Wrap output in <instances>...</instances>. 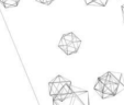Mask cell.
<instances>
[{
  "label": "cell",
  "instance_id": "cell-1",
  "mask_svg": "<svg viewBox=\"0 0 124 105\" xmlns=\"http://www.w3.org/2000/svg\"><path fill=\"white\" fill-rule=\"evenodd\" d=\"M71 92L77 96L82 103V105H89V93L85 90L76 89L75 86H71Z\"/></svg>",
  "mask_w": 124,
  "mask_h": 105
},
{
  "label": "cell",
  "instance_id": "cell-2",
  "mask_svg": "<svg viewBox=\"0 0 124 105\" xmlns=\"http://www.w3.org/2000/svg\"><path fill=\"white\" fill-rule=\"evenodd\" d=\"M69 82V80H67L66 82H55V81H51L48 84V88H49V94L52 96H55L56 94H58L59 90L62 89V86L64 85L65 83Z\"/></svg>",
  "mask_w": 124,
  "mask_h": 105
},
{
  "label": "cell",
  "instance_id": "cell-3",
  "mask_svg": "<svg viewBox=\"0 0 124 105\" xmlns=\"http://www.w3.org/2000/svg\"><path fill=\"white\" fill-rule=\"evenodd\" d=\"M63 37L65 38V41L67 42V44H69V43H71V42H74V41H77V40H79V38L76 36L74 33H67V34H65V35H63Z\"/></svg>",
  "mask_w": 124,
  "mask_h": 105
},
{
  "label": "cell",
  "instance_id": "cell-4",
  "mask_svg": "<svg viewBox=\"0 0 124 105\" xmlns=\"http://www.w3.org/2000/svg\"><path fill=\"white\" fill-rule=\"evenodd\" d=\"M20 0H5L2 2V5L5 6V8L9 9V8H12V7H16L18 3H19Z\"/></svg>",
  "mask_w": 124,
  "mask_h": 105
},
{
  "label": "cell",
  "instance_id": "cell-5",
  "mask_svg": "<svg viewBox=\"0 0 124 105\" xmlns=\"http://www.w3.org/2000/svg\"><path fill=\"white\" fill-rule=\"evenodd\" d=\"M77 51H78V49L74 46L73 43L67 44V48H66V51H65L66 55H73V54H75V53H77Z\"/></svg>",
  "mask_w": 124,
  "mask_h": 105
},
{
  "label": "cell",
  "instance_id": "cell-6",
  "mask_svg": "<svg viewBox=\"0 0 124 105\" xmlns=\"http://www.w3.org/2000/svg\"><path fill=\"white\" fill-rule=\"evenodd\" d=\"M103 88H104V84H103L100 80H98V81H97V83L94 84V91L98 92L99 94H101V93H102V91H103Z\"/></svg>",
  "mask_w": 124,
  "mask_h": 105
},
{
  "label": "cell",
  "instance_id": "cell-7",
  "mask_svg": "<svg viewBox=\"0 0 124 105\" xmlns=\"http://www.w3.org/2000/svg\"><path fill=\"white\" fill-rule=\"evenodd\" d=\"M98 80H100V81L102 82L103 84H105L107 82L109 81V72H107V73H104V75H102Z\"/></svg>",
  "mask_w": 124,
  "mask_h": 105
},
{
  "label": "cell",
  "instance_id": "cell-8",
  "mask_svg": "<svg viewBox=\"0 0 124 105\" xmlns=\"http://www.w3.org/2000/svg\"><path fill=\"white\" fill-rule=\"evenodd\" d=\"M54 0H43V5H46V6H49Z\"/></svg>",
  "mask_w": 124,
  "mask_h": 105
},
{
  "label": "cell",
  "instance_id": "cell-9",
  "mask_svg": "<svg viewBox=\"0 0 124 105\" xmlns=\"http://www.w3.org/2000/svg\"><path fill=\"white\" fill-rule=\"evenodd\" d=\"M38 2H41V3H43V0H36Z\"/></svg>",
  "mask_w": 124,
  "mask_h": 105
},
{
  "label": "cell",
  "instance_id": "cell-10",
  "mask_svg": "<svg viewBox=\"0 0 124 105\" xmlns=\"http://www.w3.org/2000/svg\"><path fill=\"white\" fill-rule=\"evenodd\" d=\"M3 1H5V0H0V2H1V3H2V2H3Z\"/></svg>",
  "mask_w": 124,
  "mask_h": 105
}]
</instances>
